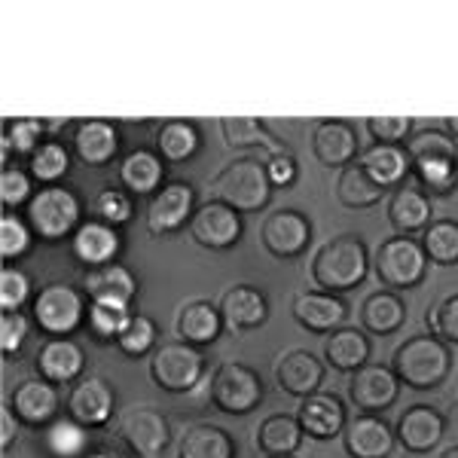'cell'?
<instances>
[{"instance_id":"603a6c76","label":"cell","mask_w":458,"mask_h":458,"mask_svg":"<svg viewBox=\"0 0 458 458\" xmlns=\"http://www.w3.org/2000/svg\"><path fill=\"white\" fill-rule=\"evenodd\" d=\"M123 135L110 120H83L73 129V153L89 168L110 165L120 153Z\"/></svg>"},{"instance_id":"f35d334b","label":"cell","mask_w":458,"mask_h":458,"mask_svg":"<svg viewBox=\"0 0 458 458\" xmlns=\"http://www.w3.org/2000/svg\"><path fill=\"white\" fill-rule=\"evenodd\" d=\"M131 321V306L125 302H114V300H92L89 302V334H92L98 343H116L123 336V330L129 327Z\"/></svg>"},{"instance_id":"cb8c5ba5","label":"cell","mask_w":458,"mask_h":458,"mask_svg":"<svg viewBox=\"0 0 458 458\" xmlns=\"http://www.w3.org/2000/svg\"><path fill=\"white\" fill-rule=\"evenodd\" d=\"M83 370H86V354L80 349V343H73L71 336L47 339L43 349L37 352V373H40V379L53 382V386L80 382Z\"/></svg>"},{"instance_id":"ac0fdd59","label":"cell","mask_w":458,"mask_h":458,"mask_svg":"<svg viewBox=\"0 0 458 458\" xmlns=\"http://www.w3.org/2000/svg\"><path fill=\"white\" fill-rule=\"evenodd\" d=\"M394 431L382 416L373 412H358L345 422L343 446L352 458H388L394 449Z\"/></svg>"},{"instance_id":"f6af8a7d","label":"cell","mask_w":458,"mask_h":458,"mask_svg":"<svg viewBox=\"0 0 458 458\" xmlns=\"http://www.w3.org/2000/svg\"><path fill=\"white\" fill-rule=\"evenodd\" d=\"M92 211H95V220L101 224H110V226H125L135 214V205H131V193L123 187H105L92 202Z\"/></svg>"},{"instance_id":"60d3db41","label":"cell","mask_w":458,"mask_h":458,"mask_svg":"<svg viewBox=\"0 0 458 458\" xmlns=\"http://www.w3.org/2000/svg\"><path fill=\"white\" fill-rule=\"evenodd\" d=\"M419 242H422L428 263H434V266L458 263V220H449V217L431 220Z\"/></svg>"},{"instance_id":"6da1fadb","label":"cell","mask_w":458,"mask_h":458,"mask_svg":"<svg viewBox=\"0 0 458 458\" xmlns=\"http://www.w3.org/2000/svg\"><path fill=\"white\" fill-rule=\"evenodd\" d=\"M410 153V174L428 196H449L458 190V141L443 129H422L403 144Z\"/></svg>"},{"instance_id":"f907efd6","label":"cell","mask_w":458,"mask_h":458,"mask_svg":"<svg viewBox=\"0 0 458 458\" xmlns=\"http://www.w3.org/2000/svg\"><path fill=\"white\" fill-rule=\"evenodd\" d=\"M428 324L434 327L437 339H443L446 345H458V293L446 297L437 309H431Z\"/></svg>"},{"instance_id":"3957f363","label":"cell","mask_w":458,"mask_h":458,"mask_svg":"<svg viewBox=\"0 0 458 458\" xmlns=\"http://www.w3.org/2000/svg\"><path fill=\"white\" fill-rule=\"evenodd\" d=\"M391 370L401 379V386L416 391L440 388L446 376L453 373V352L434 334L410 336L391 354Z\"/></svg>"},{"instance_id":"277c9868","label":"cell","mask_w":458,"mask_h":458,"mask_svg":"<svg viewBox=\"0 0 458 458\" xmlns=\"http://www.w3.org/2000/svg\"><path fill=\"white\" fill-rule=\"evenodd\" d=\"M208 190L217 202L229 205V208H235L239 214H254L269 205L276 187H272L269 174H266V162L248 157L220 168L208 181Z\"/></svg>"},{"instance_id":"816d5d0a","label":"cell","mask_w":458,"mask_h":458,"mask_svg":"<svg viewBox=\"0 0 458 458\" xmlns=\"http://www.w3.org/2000/svg\"><path fill=\"white\" fill-rule=\"evenodd\" d=\"M28 334H31V321L21 312H4L0 315V349L10 358L25 345Z\"/></svg>"},{"instance_id":"4316f807","label":"cell","mask_w":458,"mask_h":458,"mask_svg":"<svg viewBox=\"0 0 458 458\" xmlns=\"http://www.w3.org/2000/svg\"><path fill=\"white\" fill-rule=\"evenodd\" d=\"M276 379H278V386H282L284 394L300 397L302 401V397L321 391L324 367L312 352L293 349V352L282 354V360H278V367H276Z\"/></svg>"},{"instance_id":"db71d44e","label":"cell","mask_w":458,"mask_h":458,"mask_svg":"<svg viewBox=\"0 0 458 458\" xmlns=\"http://www.w3.org/2000/svg\"><path fill=\"white\" fill-rule=\"evenodd\" d=\"M19 437V416L13 412V406H4L0 412V446L10 449Z\"/></svg>"},{"instance_id":"4dcf8cb0","label":"cell","mask_w":458,"mask_h":458,"mask_svg":"<svg viewBox=\"0 0 458 458\" xmlns=\"http://www.w3.org/2000/svg\"><path fill=\"white\" fill-rule=\"evenodd\" d=\"M83 287H86V297L89 302L92 300H114V302H125L131 306L138 293V282L123 263H107L101 269H89L86 278H83Z\"/></svg>"},{"instance_id":"484cf974","label":"cell","mask_w":458,"mask_h":458,"mask_svg":"<svg viewBox=\"0 0 458 458\" xmlns=\"http://www.w3.org/2000/svg\"><path fill=\"white\" fill-rule=\"evenodd\" d=\"M434 220L431 196L422 193L416 183H403L388 199V224L397 229V235H419Z\"/></svg>"},{"instance_id":"681fc988","label":"cell","mask_w":458,"mask_h":458,"mask_svg":"<svg viewBox=\"0 0 458 458\" xmlns=\"http://www.w3.org/2000/svg\"><path fill=\"white\" fill-rule=\"evenodd\" d=\"M367 131L376 144H403V138L412 135L410 116H370Z\"/></svg>"},{"instance_id":"30bf717a","label":"cell","mask_w":458,"mask_h":458,"mask_svg":"<svg viewBox=\"0 0 458 458\" xmlns=\"http://www.w3.org/2000/svg\"><path fill=\"white\" fill-rule=\"evenodd\" d=\"M116 431L138 458H159L172 443V425H168L165 412L147 403L125 406L120 419H116Z\"/></svg>"},{"instance_id":"8d00e7d4","label":"cell","mask_w":458,"mask_h":458,"mask_svg":"<svg viewBox=\"0 0 458 458\" xmlns=\"http://www.w3.org/2000/svg\"><path fill=\"white\" fill-rule=\"evenodd\" d=\"M202 147V135H199V125L190 120H168L159 125L157 131V153L162 162H187L193 159Z\"/></svg>"},{"instance_id":"f5cc1de1","label":"cell","mask_w":458,"mask_h":458,"mask_svg":"<svg viewBox=\"0 0 458 458\" xmlns=\"http://www.w3.org/2000/svg\"><path fill=\"white\" fill-rule=\"evenodd\" d=\"M266 174H269L272 187H291L300 174V162L291 150L276 153V157H266Z\"/></svg>"},{"instance_id":"d6a6232c","label":"cell","mask_w":458,"mask_h":458,"mask_svg":"<svg viewBox=\"0 0 458 458\" xmlns=\"http://www.w3.org/2000/svg\"><path fill=\"white\" fill-rule=\"evenodd\" d=\"M406 306L394 291H376L360 306V327L373 336H391L403 327Z\"/></svg>"},{"instance_id":"ba28073f","label":"cell","mask_w":458,"mask_h":458,"mask_svg":"<svg viewBox=\"0 0 458 458\" xmlns=\"http://www.w3.org/2000/svg\"><path fill=\"white\" fill-rule=\"evenodd\" d=\"M266 386L260 373L239 360H226L211 376V403L226 416H248L263 403Z\"/></svg>"},{"instance_id":"1f68e13d","label":"cell","mask_w":458,"mask_h":458,"mask_svg":"<svg viewBox=\"0 0 458 458\" xmlns=\"http://www.w3.org/2000/svg\"><path fill=\"white\" fill-rule=\"evenodd\" d=\"M324 354H327L334 370L354 373L364 364H370V336H367V330L358 327H339L327 336Z\"/></svg>"},{"instance_id":"8fae6325","label":"cell","mask_w":458,"mask_h":458,"mask_svg":"<svg viewBox=\"0 0 458 458\" xmlns=\"http://www.w3.org/2000/svg\"><path fill=\"white\" fill-rule=\"evenodd\" d=\"M260 242L276 260H297L312 242V220L297 208H278L260 224Z\"/></svg>"},{"instance_id":"836d02e7","label":"cell","mask_w":458,"mask_h":458,"mask_svg":"<svg viewBox=\"0 0 458 458\" xmlns=\"http://www.w3.org/2000/svg\"><path fill=\"white\" fill-rule=\"evenodd\" d=\"M336 199L345 205V208H373V205H379L382 199H386V187H379V183L373 181L370 174H367V168L360 165L358 159L352 162V165L339 168L336 174Z\"/></svg>"},{"instance_id":"ab89813d","label":"cell","mask_w":458,"mask_h":458,"mask_svg":"<svg viewBox=\"0 0 458 458\" xmlns=\"http://www.w3.org/2000/svg\"><path fill=\"white\" fill-rule=\"evenodd\" d=\"M43 449L49 458H80L89 453V428H83L73 419H55L43 431Z\"/></svg>"},{"instance_id":"7bdbcfd3","label":"cell","mask_w":458,"mask_h":458,"mask_svg":"<svg viewBox=\"0 0 458 458\" xmlns=\"http://www.w3.org/2000/svg\"><path fill=\"white\" fill-rule=\"evenodd\" d=\"M47 129H49V123H43V120H6V125H4V165H10L13 153L31 159L37 147L43 144Z\"/></svg>"},{"instance_id":"74e56055","label":"cell","mask_w":458,"mask_h":458,"mask_svg":"<svg viewBox=\"0 0 458 458\" xmlns=\"http://www.w3.org/2000/svg\"><path fill=\"white\" fill-rule=\"evenodd\" d=\"M181 458H235V440L217 425H193L181 440Z\"/></svg>"},{"instance_id":"91938a15","label":"cell","mask_w":458,"mask_h":458,"mask_svg":"<svg viewBox=\"0 0 458 458\" xmlns=\"http://www.w3.org/2000/svg\"><path fill=\"white\" fill-rule=\"evenodd\" d=\"M272 458H293V455H272Z\"/></svg>"},{"instance_id":"e575fe53","label":"cell","mask_w":458,"mask_h":458,"mask_svg":"<svg viewBox=\"0 0 458 458\" xmlns=\"http://www.w3.org/2000/svg\"><path fill=\"white\" fill-rule=\"evenodd\" d=\"M220 131H224V141L229 147H260V150H266V157H276V153L287 150L272 135L269 123L257 120V116H226V120H220Z\"/></svg>"},{"instance_id":"5b68a950","label":"cell","mask_w":458,"mask_h":458,"mask_svg":"<svg viewBox=\"0 0 458 458\" xmlns=\"http://www.w3.org/2000/svg\"><path fill=\"white\" fill-rule=\"evenodd\" d=\"M80 224H83V202L73 190L62 187V183L37 190L34 199L28 202V226L43 242L71 239Z\"/></svg>"},{"instance_id":"c3c4849f","label":"cell","mask_w":458,"mask_h":458,"mask_svg":"<svg viewBox=\"0 0 458 458\" xmlns=\"http://www.w3.org/2000/svg\"><path fill=\"white\" fill-rule=\"evenodd\" d=\"M34 177L31 172H25L21 165H4V172H0V199H4V208L13 211L19 208V205L31 202L34 199Z\"/></svg>"},{"instance_id":"52a82bcc","label":"cell","mask_w":458,"mask_h":458,"mask_svg":"<svg viewBox=\"0 0 458 458\" xmlns=\"http://www.w3.org/2000/svg\"><path fill=\"white\" fill-rule=\"evenodd\" d=\"M86 315H89L86 297L77 291V287H71L64 282H53V284L40 287V293L31 300L34 324L49 339L71 336L73 330L86 321Z\"/></svg>"},{"instance_id":"ffe728a7","label":"cell","mask_w":458,"mask_h":458,"mask_svg":"<svg viewBox=\"0 0 458 458\" xmlns=\"http://www.w3.org/2000/svg\"><path fill=\"white\" fill-rule=\"evenodd\" d=\"M297 422L302 428L306 437L315 440H334L345 431V406L336 394H327V391H315V394L302 397L297 406Z\"/></svg>"},{"instance_id":"7c38bea8","label":"cell","mask_w":458,"mask_h":458,"mask_svg":"<svg viewBox=\"0 0 458 458\" xmlns=\"http://www.w3.org/2000/svg\"><path fill=\"white\" fill-rule=\"evenodd\" d=\"M196 214V190L187 181H168L147 205V229L150 235H174L190 226Z\"/></svg>"},{"instance_id":"9a60e30c","label":"cell","mask_w":458,"mask_h":458,"mask_svg":"<svg viewBox=\"0 0 458 458\" xmlns=\"http://www.w3.org/2000/svg\"><path fill=\"white\" fill-rule=\"evenodd\" d=\"M116 394L101 376H83L68 394V416L83 428H105L114 419Z\"/></svg>"},{"instance_id":"d4e9b609","label":"cell","mask_w":458,"mask_h":458,"mask_svg":"<svg viewBox=\"0 0 458 458\" xmlns=\"http://www.w3.org/2000/svg\"><path fill=\"white\" fill-rule=\"evenodd\" d=\"M13 412L19 416L21 425L28 428H47L58 416V391L47 379H28L16 386L10 397Z\"/></svg>"},{"instance_id":"ee69618b","label":"cell","mask_w":458,"mask_h":458,"mask_svg":"<svg viewBox=\"0 0 458 458\" xmlns=\"http://www.w3.org/2000/svg\"><path fill=\"white\" fill-rule=\"evenodd\" d=\"M31 242L34 229L28 226V220H21L13 211H4V217H0V257H4V263L25 257L31 250Z\"/></svg>"},{"instance_id":"2e32d148","label":"cell","mask_w":458,"mask_h":458,"mask_svg":"<svg viewBox=\"0 0 458 458\" xmlns=\"http://www.w3.org/2000/svg\"><path fill=\"white\" fill-rule=\"evenodd\" d=\"M73 260L83 263L86 269H101L107 263H116L123 250L120 229L101 224V220H83L77 233L71 235Z\"/></svg>"},{"instance_id":"b9f144b4","label":"cell","mask_w":458,"mask_h":458,"mask_svg":"<svg viewBox=\"0 0 458 458\" xmlns=\"http://www.w3.org/2000/svg\"><path fill=\"white\" fill-rule=\"evenodd\" d=\"M68 168H71V153L62 141H43L34 150V157L28 159V172L43 187H55L68 174Z\"/></svg>"},{"instance_id":"4fadbf2b","label":"cell","mask_w":458,"mask_h":458,"mask_svg":"<svg viewBox=\"0 0 458 458\" xmlns=\"http://www.w3.org/2000/svg\"><path fill=\"white\" fill-rule=\"evenodd\" d=\"M190 235H193L196 245L208 250H229L239 245L242 235H245V220L235 208L211 199V202L196 208L193 220H190Z\"/></svg>"},{"instance_id":"8992f818","label":"cell","mask_w":458,"mask_h":458,"mask_svg":"<svg viewBox=\"0 0 458 458\" xmlns=\"http://www.w3.org/2000/svg\"><path fill=\"white\" fill-rule=\"evenodd\" d=\"M373 269L386 291H412L428 276V257L422 250V242L412 239V235L386 239L373 257Z\"/></svg>"},{"instance_id":"680465c9","label":"cell","mask_w":458,"mask_h":458,"mask_svg":"<svg viewBox=\"0 0 458 458\" xmlns=\"http://www.w3.org/2000/svg\"><path fill=\"white\" fill-rule=\"evenodd\" d=\"M453 419H455V422H458V403H455V410H453Z\"/></svg>"},{"instance_id":"7a4b0ae2","label":"cell","mask_w":458,"mask_h":458,"mask_svg":"<svg viewBox=\"0 0 458 458\" xmlns=\"http://www.w3.org/2000/svg\"><path fill=\"white\" fill-rule=\"evenodd\" d=\"M370 263H373L370 250H367L360 235L354 233L334 235L312 257V282L318 284V291L349 293L354 287L364 284Z\"/></svg>"},{"instance_id":"9c48e42d","label":"cell","mask_w":458,"mask_h":458,"mask_svg":"<svg viewBox=\"0 0 458 458\" xmlns=\"http://www.w3.org/2000/svg\"><path fill=\"white\" fill-rule=\"evenodd\" d=\"M205 376V354L196 345L183 343H162L150 354V379L168 394H187Z\"/></svg>"},{"instance_id":"83f0119b","label":"cell","mask_w":458,"mask_h":458,"mask_svg":"<svg viewBox=\"0 0 458 458\" xmlns=\"http://www.w3.org/2000/svg\"><path fill=\"white\" fill-rule=\"evenodd\" d=\"M358 162L386 190L403 187L406 177H410V153H406L403 144H370L367 150H360Z\"/></svg>"},{"instance_id":"bcb514c9","label":"cell","mask_w":458,"mask_h":458,"mask_svg":"<svg viewBox=\"0 0 458 458\" xmlns=\"http://www.w3.org/2000/svg\"><path fill=\"white\" fill-rule=\"evenodd\" d=\"M157 336H159V330L150 315H131L129 327L123 330L116 345H120V352L125 358H144V354L157 345Z\"/></svg>"},{"instance_id":"f546056e","label":"cell","mask_w":458,"mask_h":458,"mask_svg":"<svg viewBox=\"0 0 458 458\" xmlns=\"http://www.w3.org/2000/svg\"><path fill=\"white\" fill-rule=\"evenodd\" d=\"M220 334H224V315H220V309L214 306V302L196 300L181 309L177 336H181L183 343L196 345V349H205V345L217 343Z\"/></svg>"},{"instance_id":"11a10c76","label":"cell","mask_w":458,"mask_h":458,"mask_svg":"<svg viewBox=\"0 0 458 458\" xmlns=\"http://www.w3.org/2000/svg\"><path fill=\"white\" fill-rule=\"evenodd\" d=\"M443 131H446L449 138H455V141H458V116H449V120L443 123Z\"/></svg>"},{"instance_id":"e0dca14e","label":"cell","mask_w":458,"mask_h":458,"mask_svg":"<svg viewBox=\"0 0 458 458\" xmlns=\"http://www.w3.org/2000/svg\"><path fill=\"white\" fill-rule=\"evenodd\" d=\"M312 153L327 168L352 165L360 157L358 131L349 120H318L312 129Z\"/></svg>"},{"instance_id":"5bb4252c","label":"cell","mask_w":458,"mask_h":458,"mask_svg":"<svg viewBox=\"0 0 458 458\" xmlns=\"http://www.w3.org/2000/svg\"><path fill=\"white\" fill-rule=\"evenodd\" d=\"M401 394V379L386 364H364L360 370L352 373L349 397L360 412H386Z\"/></svg>"},{"instance_id":"44dd1931","label":"cell","mask_w":458,"mask_h":458,"mask_svg":"<svg viewBox=\"0 0 458 458\" xmlns=\"http://www.w3.org/2000/svg\"><path fill=\"white\" fill-rule=\"evenodd\" d=\"M443 434H446V416L428 403H416L401 416L394 437L401 440V446L406 453L425 455L443 440Z\"/></svg>"},{"instance_id":"6f0895ef","label":"cell","mask_w":458,"mask_h":458,"mask_svg":"<svg viewBox=\"0 0 458 458\" xmlns=\"http://www.w3.org/2000/svg\"><path fill=\"white\" fill-rule=\"evenodd\" d=\"M440 458H458V446H449L446 453H443Z\"/></svg>"},{"instance_id":"7dc6e473","label":"cell","mask_w":458,"mask_h":458,"mask_svg":"<svg viewBox=\"0 0 458 458\" xmlns=\"http://www.w3.org/2000/svg\"><path fill=\"white\" fill-rule=\"evenodd\" d=\"M31 300V278L19 266L4 263L0 272V312H21V306Z\"/></svg>"},{"instance_id":"d6986e66","label":"cell","mask_w":458,"mask_h":458,"mask_svg":"<svg viewBox=\"0 0 458 458\" xmlns=\"http://www.w3.org/2000/svg\"><path fill=\"white\" fill-rule=\"evenodd\" d=\"M293 318L309 334H334L349 318V306L339 293L327 291H302L293 297Z\"/></svg>"},{"instance_id":"f1b7e54d","label":"cell","mask_w":458,"mask_h":458,"mask_svg":"<svg viewBox=\"0 0 458 458\" xmlns=\"http://www.w3.org/2000/svg\"><path fill=\"white\" fill-rule=\"evenodd\" d=\"M165 162L153 150H131L120 162V183L131 196H157L165 187Z\"/></svg>"},{"instance_id":"9f6ffc18","label":"cell","mask_w":458,"mask_h":458,"mask_svg":"<svg viewBox=\"0 0 458 458\" xmlns=\"http://www.w3.org/2000/svg\"><path fill=\"white\" fill-rule=\"evenodd\" d=\"M80 458H116V455L107 453V449H89V453H83Z\"/></svg>"},{"instance_id":"7402d4cb","label":"cell","mask_w":458,"mask_h":458,"mask_svg":"<svg viewBox=\"0 0 458 458\" xmlns=\"http://www.w3.org/2000/svg\"><path fill=\"white\" fill-rule=\"evenodd\" d=\"M224 324L235 334H245V330H257L269 321V300L260 287L254 284H235L220 297L217 302Z\"/></svg>"},{"instance_id":"d590c367","label":"cell","mask_w":458,"mask_h":458,"mask_svg":"<svg viewBox=\"0 0 458 458\" xmlns=\"http://www.w3.org/2000/svg\"><path fill=\"white\" fill-rule=\"evenodd\" d=\"M302 428L297 422V416H284V412H276V416L263 419L260 428H257V449L272 458V455H293L302 446Z\"/></svg>"}]
</instances>
